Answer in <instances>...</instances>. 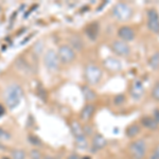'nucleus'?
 Returning a JSON list of instances; mask_svg holds the SVG:
<instances>
[{
	"instance_id": "1",
	"label": "nucleus",
	"mask_w": 159,
	"mask_h": 159,
	"mask_svg": "<svg viewBox=\"0 0 159 159\" xmlns=\"http://www.w3.org/2000/svg\"><path fill=\"white\" fill-rule=\"evenodd\" d=\"M22 94H24V91L19 85H17V84L10 85L4 92V100H6L7 105L10 108H14L20 102Z\"/></svg>"
},
{
	"instance_id": "2",
	"label": "nucleus",
	"mask_w": 159,
	"mask_h": 159,
	"mask_svg": "<svg viewBox=\"0 0 159 159\" xmlns=\"http://www.w3.org/2000/svg\"><path fill=\"white\" fill-rule=\"evenodd\" d=\"M111 14L117 20L125 21L129 20L133 15V10L129 4L125 2H118L111 10Z\"/></svg>"
},
{
	"instance_id": "3",
	"label": "nucleus",
	"mask_w": 159,
	"mask_h": 159,
	"mask_svg": "<svg viewBox=\"0 0 159 159\" xmlns=\"http://www.w3.org/2000/svg\"><path fill=\"white\" fill-rule=\"evenodd\" d=\"M84 75H85L86 81L89 84L94 85V84H98L101 81L103 72H102V69L98 65H96V64H88L85 67V70H84Z\"/></svg>"
},
{
	"instance_id": "4",
	"label": "nucleus",
	"mask_w": 159,
	"mask_h": 159,
	"mask_svg": "<svg viewBox=\"0 0 159 159\" xmlns=\"http://www.w3.org/2000/svg\"><path fill=\"white\" fill-rule=\"evenodd\" d=\"M147 143L143 139H137L129 144V153L134 159H142L147 154Z\"/></svg>"
},
{
	"instance_id": "5",
	"label": "nucleus",
	"mask_w": 159,
	"mask_h": 159,
	"mask_svg": "<svg viewBox=\"0 0 159 159\" xmlns=\"http://www.w3.org/2000/svg\"><path fill=\"white\" fill-rule=\"evenodd\" d=\"M60 60H58L57 53L53 50H48L43 55V64L46 68L51 72H54L60 67Z\"/></svg>"
},
{
	"instance_id": "6",
	"label": "nucleus",
	"mask_w": 159,
	"mask_h": 159,
	"mask_svg": "<svg viewBox=\"0 0 159 159\" xmlns=\"http://www.w3.org/2000/svg\"><path fill=\"white\" fill-rule=\"evenodd\" d=\"M57 56L61 63L70 64L75 58V51L69 45H61L57 50Z\"/></svg>"
},
{
	"instance_id": "7",
	"label": "nucleus",
	"mask_w": 159,
	"mask_h": 159,
	"mask_svg": "<svg viewBox=\"0 0 159 159\" xmlns=\"http://www.w3.org/2000/svg\"><path fill=\"white\" fill-rule=\"evenodd\" d=\"M110 49H111V51L115 54L118 56H121V57H125V56H129L130 54L129 45L121 39L114 40L110 43Z\"/></svg>"
},
{
	"instance_id": "8",
	"label": "nucleus",
	"mask_w": 159,
	"mask_h": 159,
	"mask_svg": "<svg viewBox=\"0 0 159 159\" xmlns=\"http://www.w3.org/2000/svg\"><path fill=\"white\" fill-rule=\"evenodd\" d=\"M148 28L153 33H159V14L155 9H150L147 13Z\"/></svg>"
},
{
	"instance_id": "9",
	"label": "nucleus",
	"mask_w": 159,
	"mask_h": 159,
	"mask_svg": "<svg viewBox=\"0 0 159 159\" xmlns=\"http://www.w3.org/2000/svg\"><path fill=\"white\" fill-rule=\"evenodd\" d=\"M118 36H119L120 39L125 43L132 42L135 38V31L129 25H123L118 30Z\"/></svg>"
},
{
	"instance_id": "10",
	"label": "nucleus",
	"mask_w": 159,
	"mask_h": 159,
	"mask_svg": "<svg viewBox=\"0 0 159 159\" xmlns=\"http://www.w3.org/2000/svg\"><path fill=\"white\" fill-rule=\"evenodd\" d=\"M143 91H144L143 83L140 80H135L132 83V86H130V96H132V98L139 100L142 97Z\"/></svg>"
},
{
	"instance_id": "11",
	"label": "nucleus",
	"mask_w": 159,
	"mask_h": 159,
	"mask_svg": "<svg viewBox=\"0 0 159 159\" xmlns=\"http://www.w3.org/2000/svg\"><path fill=\"white\" fill-rule=\"evenodd\" d=\"M103 65L109 71H120L122 68L121 61L118 60L117 57H114V56H109V57L105 58L103 61Z\"/></svg>"
},
{
	"instance_id": "12",
	"label": "nucleus",
	"mask_w": 159,
	"mask_h": 159,
	"mask_svg": "<svg viewBox=\"0 0 159 159\" xmlns=\"http://www.w3.org/2000/svg\"><path fill=\"white\" fill-rule=\"evenodd\" d=\"M99 32H100V25L98 22H91L86 27L85 33L87 35V37L91 40H96L99 36Z\"/></svg>"
},
{
	"instance_id": "13",
	"label": "nucleus",
	"mask_w": 159,
	"mask_h": 159,
	"mask_svg": "<svg viewBox=\"0 0 159 159\" xmlns=\"http://www.w3.org/2000/svg\"><path fill=\"white\" fill-rule=\"evenodd\" d=\"M106 144H107V140L103 135L96 134L92 137V148L94 151L102 150V148L106 147Z\"/></svg>"
},
{
	"instance_id": "14",
	"label": "nucleus",
	"mask_w": 159,
	"mask_h": 159,
	"mask_svg": "<svg viewBox=\"0 0 159 159\" xmlns=\"http://www.w3.org/2000/svg\"><path fill=\"white\" fill-rule=\"evenodd\" d=\"M141 125H142L144 129H150V130H156L158 129V123L153 119V117L151 116H145L141 119Z\"/></svg>"
},
{
	"instance_id": "15",
	"label": "nucleus",
	"mask_w": 159,
	"mask_h": 159,
	"mask_svg": "<svg viewBox=\"0 0 159 159\" xmlns=\"http://www.w3.org/2000/svg\"><path fill=\"white\" fill-rule=\"evenodd\" d=\"M93 112H94V106H93V105H92V104H87V105H85V107L82 109L81 114H80V118H81V120L87 122V121H89V120H90V118L92 117Z\"/></svg>"
},
{
	"instance_id": "16",
	"label": "nucleus",
	"mask_w": 159,
	"mask_h": 159,
	"mask_svg": "<svg viewBox=\"0 0 159 159\" xmlns=\"http://www.w3.org/2000/svg\"><path fill=\"white\" fill-rule=\"evenodd\" d=\"M70 46L74 51H80L83 48V40L78 35H72L70 37Z\"/></svg>"
},
{
	"instance_id": "17",
	"label": "nucleus",
	"mask_w": 159,
	"mask_h": 159,
	"mask_svg": "<svg viewBox=\"0 0 159 159\" xmlns=\"http://www.w3.org/2000/svg\"><path fill=\"white\" fill-rule=\"evenodd\" d=\"M140 126L138 124H130L125 129V135L127 138H135L140 133Z\"/></svg>"
},
{
	"instance_id": "18",
	"label": "nucleus",
	"mask_w": 159,
	"mask_h": 159,
	"mask_svg": "<svg viewBox=\"0 0 159 159\" xmlns=\"http://www.w3.org/2000/svg\"><path fill=\"white\" fill-rule=\"evenodd\" d=\"M82 92H83V96H84V98H85V100L88 102H92L94 99L97 98L96 92H94L90 87H88V86L82 87Z\"/></svg>"
},
{
	"instance_id": "19",
	"label": "nucleus",
	"mask_w": 159,
	"mask_h": 159,
	"mask_svg": "<svg viewBox=\"0 0 159 159\" xmlns=\"http://www.w3.org/2000/svg\"><path fill=\"white\" fill-rule=\"evenodd\" d=\"M70 129H71V132L75 137H79V136H82L84 135V130H83V127L81 126V124L78 122V121H72L70 123Z\"/></svg>"
},
{
	"instance_id": "20",
	"label": "nucleus",
	"mask_w": 159,
	"mask_h": 159,
	"mask_svg": "<svg viewBox=\"0 0 159 159\" xmlns=\"http://www.w3.org/2000/svg\"><path fill=\"white\" fill-rule=\"evenodd\" d=\"M75 140V143L78 145L79 148H82V150H85V148H88V141H87V138H86V135H82V136H79V137H75L74 138Z\"/></svg>"
},
{
	"instance_id": "21",
	"label": "nucleus",
	"mask_w": 159,
	"mask_h": 159,
	"mask_svg": "<svg viewBox=\"0 0 159 159\" xmlns=\"http://www.w3.org/2000/svg\"><path fill=\"white\" fill-rule=\"evenodd\" d=\"M148 65L153 70H157L159 68V52H155L148 60Z\"/></svg>"
},
{
	"instance_id": "22",
	"label": "nucleus",
	"mask_w": 159,
	"mask_h": 159,
	"mask_svg": "<svg viewBox=\"0 0 159 159\" xmlns=\"http://www.w3.org/2000/svg\"><path fill=\"white\" fill-rule=\"evenodd\" d=\"M126 102V98H125L124 94L120 93V94H117L116 97L114 98V104L117 105V106H121Z\"/></svg>"
},
{
	"instance_id": "23",
	"label": "nucleus",
	"mask_w": 159,
	"mask_h": 159,
	"mask_svg": "<svg viewBox=\"0 0 159 159\" xmlns=\"http://www.w3.org/2000/svg\"><path fill=\"white\" fill-rule=\"evenodd\" d=\"M16 66L18 67L19 70H22V71H25L27 69H29V65H28L27 61L25 60H22V58H17Z\"/></svg>"
},
{
	"instance_id": "24",
	"label": "nucleus",
	"mask_w": 159,
	"mask_h": 159,
	"mask_svg": "<svg viewBox=\"0 0 159 159\" xmlns=\"http://www.w3.org/2000/svg\"><path fill=\"white\" fill-rule=\"evenodd\" d=\"M13 159H25V153L22 150H14L12 152Z\"/></svg>"
},
{
	"instance_id": "25",
	"label": "nucleus",
	"mask_w": 159,
	"mask_h": 159,
	"mask_svg": "<svg viewBox=\"0 0 159 159\" xmlns=\"http://www.w3.org/2000/svg\"><path fill=\"white\" fill-rule=\"evenodd\" d=\"M151 96H152V98L155 100V101L159 102V82L155 83V85L153 86L152 93H151Z\"/></svg>"
},
{
	"instance_id": "26",
	"label": "nucleus",
	"mask_w": 159,
	"mask_h": 159,
	"mask_svg": "<svg viewBox=\"0 0 159 159\" xmlns=\"http://www.w3.org/2000/svg\"><path fill=\"white\" fill-rule=\"evenodd\" d=\"M30 157L31 159H43L42 157V153L38 150H32L30 152Z\"/></svg>"
},
{
	"instance_id": "27",
	"label": "nucleus",
	"mask_w": 159,
	"mask_h": 159,
	"mask_svg": "<svg viewBox=\"0 0 159 159\" xmlns=\"http://www.w3.org/2000/svg\"><path fill=\"white\" fill-rule=\"evenodd\" d=\"M10 139V134L6 132L4 129H0V140H9Z\"/></svg>"
},
{
	"instance_id": "28",
	"label": "nucleus",
	"mask_w": 159,
	"mask_h": 159,
	"mask_svg": "<svg viewBox=\"0 0 159 159\" xmlns=\"http://www.w3.org/2000/svg\"><path fill=\"white\" fill-rule=\"evenodd\" d=\"M150 159H159V145H157V147L155 148V150L153 151Z\"/></svg>"
},
{
	"instance_id": "29",
	"label": "nucleus",
	"mask_w": 159,
	"mask_h": 159,
	"mask_svg": "<svg viewBox=\"0 0 159 159\" xmlns=\"http://www.w3.org/2000/svg\"><path fill=\"white\" fill-rule=\"evenodd\" d=\"M29 139H30L31 142L33 143V144H34V145H37V147H38V145H40V143H42V142H40V140L38 139L37 137H35V136H30Z\"/></svg>"
},
{
	"instance_id": "30",
	"label": "nucleus",
	"mask_w": 159,
	"mask_h": 159,
	"mask_svg": "<svg viewBox=\"0 0 159 159\" xmlns=\"http://www.w3.org/2000/svg\"><path fill=\"white\" fill-rule=\"evenodd\" d=\"M153 119L159 124V109H155L153 112Z\"/></svg>"
},
{
	"instance_id": "31",
	"label": "nucleus",
	"mask_w": 159,
	"mask_h": 159,
	"mask_svg": "<svg viewBox=\"0 0 159 159\" xmlns=\"http://www.w3.org/2000/svg\"><path fill=\"white\" fill-rule=\"evenodd\" d=\"M68 159H80V157H79L78 155H74V154H72V155L69 156Z\"/></svg>"
},
{
	"instance_id": "32",
	"label": "nucleus",
	"mask_w": 159,
	"mask_h": 159,
	"mask_svg": "<svg viewBox=\"0 0 159 159\" xmlns=\"http://www.w3.org/2000/svg\"><path fill=\"white\" fill-rule=\"evenodd\" d=\"M43 159H56V158H54L53 156H45Z\"/></svg>"
},
{
	"instance_id": "33",
	"label": "nucleus",
	"mask_w": 159,
	"mask_h": 159,
	"mask_svg": "<svg viewBox=\"0 0 159 159\" xmlns=\"http://www.w3.org/2000/svg\"><path fill=\"white\" fill-rule=\"evenodd\" d=\"M4 112V109H3V107L1 106V105H0V116H1L2 114H3Z\"/></svg>"
}]
</instances>
